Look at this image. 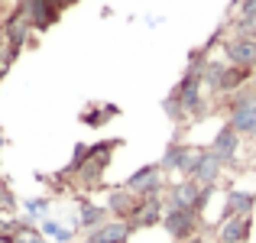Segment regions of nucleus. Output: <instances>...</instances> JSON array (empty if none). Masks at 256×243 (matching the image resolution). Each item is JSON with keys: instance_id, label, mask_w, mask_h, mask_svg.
Returning a JSON list of instances; mask_svg holds the SVG:
<instances>
[{"instance_id": "24", "label": "nucleus", "mask_w": 256, "mask_h": 243, "mask_svg": "<svg viewBox=\"0 0 256 243\" xmlns=\"http://www.w3.org/2000/svg\"><path fill=\"white\" fill-rule=\"evenodd\" d=\"M16 208V198H13V192L0 182V211H13Z\"/></svg>"}, {"instance_id": "9", "label": "nucleus", "mask_w": 256, "mask_h": 243, "mask_svg": "<svg viewBox=\"0 0 256 243\" xmlns=\"http://www.w3.org/2000/svg\"><path fill=\"white\" fill-rule=\"evenodd\" d=\"M162 214H166V198H140L136 211H133V218L126 220L130 224V230H150V227L162 224Z\"/></svg>"}, {"instance_id": "6", "label": "nucleus", "mask_w": 256, "mask_h": 243, "mask_svg": "<svg viewBox=\"0 0 256 243\" xmlns=\"http://www.w3.org/2000/svg\"><path fill=\"white\" fill-rule=\"evenodd\" d=\"M16 10L23 13V20L32 26V32L52 30V26L58 23V16H62V10H56L49 0H16Z\"/></svg>"}, {"instance_id": "22", "label": "nucleus", "mask_w": 256, "mask_h": 243, "mask_svg": "<svg viewBox=\"0 0 256 243\" xmlns=\"http://www.w3.org/2000/svg\"><path fill=\"white\" fill-rule=\"evenodd\" d=\"M117 114H120V110H117L114 104H104L98 114H82V120H84L88 126H104L107 120H110V117H117Z\"/></svg>"}, {"instance_id": "29", "label": "nucleus", "mask_w": 256, "mask_h": 243, "mask_svg": "<svg viewBox=\"0 0 256 243\" xmlns=\"http://www.w3.org/2000/svg\"><path fill=\"white\" fill-rule=\"evenodd\" d=\"M188 243H211V240H204V237H194V240H188Z\"/></svg>"}, {"instance_id": "18", "label": "nucleus", "mask_w": 256, "mask_h": 243, "mask_svg": "<svg viewBox=\"0 0 256 243\" xmlns=\"http://www.w3.org/2000/svg\"><path fill=\"white\" fill-rule=\"evenodd\" d=\"M224 72H227V62L224 58H208L204 65V91L211 94V98H220V84H224Z\"/></svg>"}, {"instance_id": "4", "label": "nucleus", "mask_w": 256, "mask_h": 243, "mask_svg": "<svg viewBox=\"0 0 256 243\" xmlns=\"http://www.w3.org/2000/svg\"><path fill=\"white\" fill-rule=\"evenodd\" d=\"M126 192H133L136 198H162L166 185H162V166L159 162H150V166L136 168L130 178L124 182Z\"/></svg>"}, {"instance_id": "13", "label": "nucleus", "mask_w": 256, "mask_h": 243, "mask_svg": "<svg viewBox=\"0 0 256 243\" xmlns=\"http://www.w3.org/2000/svg\"><path fill=\"white\" fill-rule=\"evenodd\" d=\"M256 230L253 218H227L218 224V243H246Z\"/></svg>"}, {"instance_id": "20", "label": "nucleus", "mask_w": 256, "mask_h": 243, "mask_svg": "<svg viewBox=\"0 0 256 243\" xmlns=\"http://www.w3.org/2000/svg\"><path fill=\"white\" fill-rule=\"evenodd\" d=\"M162 110H166V117H169L172 124H188V114H185V107H182V100L175 98L172 91L166 94V100H162Z\"/></svg>"}, {"instance_id": "11", "label": "nucleus", "mask_w": 256, "mask_h": 243, "mask_svg": "<svg viewBox=\"0 0 256 243\" xmlns=\"http://www.w3.org/2000/svg\"><path fill=\"white\" fill-rule=\"evenodd\" d=\"M253 208H256V192H244V188H227L220 220H227V218H253Z\"/></svg>"}, {"instance_id": "26", "label": "nucleus", "mask_w": 256, "mask_h": 243, "mask_svg": "<svg viewBox=\"0 0 256 243\" xmlns=\"http://www.w3.org/2000/svg\"><path fill=\"white\" fill-rule=\"evenodd\" d=\"M250 13H256V0H240L237 4V16H250Z\"/></svg>"}, {"instance_id": "17", "label": "nucleus", "mask_w": 256, "mask_h": 243, "mask_svg": "<svg viewBox=\"0 0 256 243\" xmlns=\"http://www.w3.org/2000/svg\"><path fill=\"white\" fill-rule=\"evenodd\" d=\"M107 220H110V214H107V208H104V204H94V201L82 198V214H78V227H82L84 234L98 230V227H100V224H107Z\"/></svg>"}, {"instance_id": "14", "label": "nucleus", "mask_w": 256, "mask_h": 243, "mask_svg": "<svg viewBox=\"0 0 256 243\" xmlns=\"http://www.w3.org/2000/svg\"><path fill=\"white\" fill-rule=\"evenodd\" d=\"M133 237V230H130V224L126 220H107V224H100L98 230H91V234H84V240L82 243H130Z\"/></svg>"}, {"instance_id": "30", "label": "nucleus", "mask_w": 256, "mask_h": 243, "mask_svg": "<svg viewBox=\"0 0 256 243\" xmlns=\"http://www.w3.org/2000/svg\"><path fill=\"white\" fill-rule=\"evenodd\" d=\"M39 243H49V240H39Z\"/></svg>"}, {"instance_id": "15", "label": "nucleus", "mask_w": 256, "mask_h": 243, "mask_svg": "<svg viewBox=\"0 0 256 243\" xmlns=\"http://www.w3.org/2000/svg\"><path fill=\"white\" fill-rule=\"evenodd\" d=\"M227 126H234L240 136H256V98L240 107H230L227 110Z\"/></svg>"}, {"instance_id": "2", "label": "nucleus", "mask_w": 256, "mask_h": 243, "mask_svg": "<svg viewBox=\"0 0 256 243\" xmlns=\"http://www.w3.org/2000/svg\"><path fill=\"white\" fill-rule=\"evenodd\" d=\"M172 94L182 100V107H185L188 120H201L208 117V94H204V81L201 75H194V72H185V75L178 78V84L172 88Z\"/></svg>"}, {"instance_id": "25", "label": "nucleus", "mask_w": 256, "mask_h": 243, "mask_svg": "<svg viewBox=\"0 0 256 243\" xmlns=\"http://www.w3.org/2000/svg\"><path fill=\"white\" fill-rule=\"evenodd\" d=\"M13 62H16V58H13L10 52H4V56H0V81H4V78H6V72L13 68Z\"/></svg>"}, {"instance_id": "5", "label": "nucleus", "mask_w": 256, "mask_h": 243, "mask_svg": "<svg viewBox=\"0 0 256 243\" xmlns=\"http://www.w3.org/2000/svg\"><path fill=\"white\" fill-rule=\"evenodd\" d=\"M162 227L175 243H188V240L201 237V214L198 211H166Z\"/></svg>"}, {"instance_id": "10", "label": "nucleus", "mask_w": 256, "mask_h": 243, "mask_svg": "<svg viewBox=\"0 0 256 243\" xmlns=\"http://www.w3.org/2000/svg\"><path fill=\"white\" fill-rule=\"evenodd\" d=\"M208 150L224 162V166H234V162H237V152H240V133L234 130V126L224 124L218 133H214V140H211V146H208Z\"/></svg>"}, {"instance_id": "21", "label": "nucleus", "mask_w": 256, "mask_h": 243, "mask_svg": "<svg viewBox=\"0 0 256 243\" xmlns=\"http://www.w3.org/2000/svg\"><path fill=\"white\" fill-rule=\"evenodd\" d=\"M39 234H46V237H52L58 243H68L72 234H75V227H62V224H56V220H42V230Z\"/></svg>"}, {"instance_id": "8", "label": "nucleus", "mask_w": 256, "mask_h": 243, "mask_svg": "<svg viewBox=\"0 0 256 243\" xmlns=\"http://www.w3.org/2000/svg\"><path fill=\"white\" fill-rule=\"evenodd\" d=\"M220 49H224V62L227 65H237V68H253L256 72V39L227 36Z\"/></svg>"}, {"instance_id": "28", "label": "nucleus", "mask_w": 256, "mask_h": 243, "mask_svg": "<svg viewBox=\"0 0 256 243\" xmlns=\"http://www.w3.org/2000/svg\"><path fill=\"white\" fill-rule=\"evenodd\" d=\"M6 52V36H4V30H0V56Z\"/></svg>"}, {"instance_id": "27", "label": "nucleus", "mask_w": 256, "mask_h": 243, "mask_svg": "<svg viewBox=\"0 0 256 243\" xmlns=\"http://www.w3.org/2000/svg\"><path fill=\"white\" fill-rule=\"evenodd\" d=\"M52 6H56V10H68V6H75L78 0H49Z\"/></svg>"}, {"instance_id": "16", "label": "nucleus", "mask_w": 256, "mask_h": 243, "mask_svg": "<svg viewBox=\"0 0 256 243\" xmlns=\"http://www.w3.org/2000/svg\"><path fill=\"white\" fill-rule=\"evenodd\" d=\"M192 156H194V146L172 140V143L166 146V152H162V159H159V166H162V172H185V166L192 162Z\"/></svg>"}, {"instance_id": "1", "label": "nucleus", "mask_w": 256, "mask_h": 243, "mask_svg": "<svg viewBox=\"0 0 256 243\" xmlns=\"http://www.w3.org/2000/svg\"><path fill=\"white\" fill-rule=\"evenodd\" d=\"M117 146H120V140H100V143L88 146V159H84V166L78 168V175H75L78 185L82 188L100 185V178H104V172H107V166H110Z\"/></svg>"}, {"instance_id": "7", "label": "nucleus", "mask_w": 256, "mask_h": 243, "mask_svg": "<svg viewBox=\"0 0 256 243\" xmlns=\"http://www.w3.org/2000/svg\"><path fill=\"white\" fill-rule=\"evenodd\" d=\"M166 211H198V198H201V185L192 178L172 182L166 188Z\"/></svg>"}, {"instance_id": "23", "label": "nucleus", "mask_w": 256, "mask_h": 243, "mask_svg": "<svg viewBox=\"0 0 256 243\" xmlns=\"http://www.w3.org/2000/svg\"><path fill=\"white\" fill-rule=\"evenodd\" d=\"M26 211H30V218H42V214L49 211V198H32V201H26Z\"/></svg>"}, {"instance_id": "3", "label": "nucleus", "mask_w": 256, "mask_h": 243, "mask_svg": "<svg viewBox=\"0 0 256 243\" xmlns=\"http://www.w3.org/2000/svg\"><path fill=\"white\" fill-rule=\"evenodd\" d=\"M220 172H224V162H220L204 146V150H194V156L185 166L182 178H192V182H198V185H218V182H220Z\"/></svg>"}, {"instance_id": "12", "label": "nucleus", "mask_w": 256, "mask_h": 243, "mask_svg": "<svg viewBox=\"0 0 256 243\" xmlns=\"http://www.w3.org/2000/svg\"><path fill=\"white\" fill-rule=\"evenodd\" d=\"M136 204H140V198H136L133 192H126L124 185L110 188V194H107V201H104L107 214H110L114 220H130L133 211H136Z\"/></svg>"}, {"instance_id": "19", "label": "nucleus", "mask_w": 256, "mask_h": 243, "mask_svg": "<svg viewBox=\"0 0 256 243\" xmlns=\"http://www.w3.org/2000/svg\"><path fill=\"white\" fill-rule=\"evenodd\" d=\"M230 36L256 39V13H250V16H234V23H230Z\"/></svg>"}]
</instances>
